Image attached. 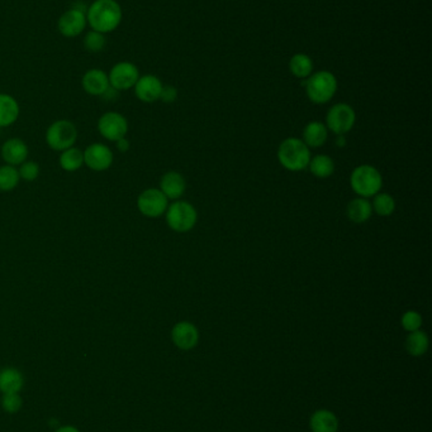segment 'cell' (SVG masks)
Instances as JSON below:
<instances>
[{
	"label": "cell",
	"mask_w": 432,
	"mask_h": 432,
	"mask_svg": "<svg viewBox=\"0 0 432 432\" xmlns=\"http://www.w3.org/2000/svg\"><path fill=\"white\" fill-rule=\"evenodd\" d=\"M123 18L121 6L117 0H94L86 10V21L93 31L106 35L118 28Z\"/></svg>",
	"instance_id": "obj_1"
},
{
	"label": "cell",
	"mask_w": 432,
	"mask_h": 432,
	"mask_svg": "<svg viewBox=\"0 0 432 432\" xmlns=\"http://www.w3.org/2000/svg\"><path fill=\"white\" fill-rule=\"evenodd\" d=\"M278 160L285 169L299 172L308 168L311 160V149L299 138H287L278 148Z\"/></svg>",
	"instance_id": "obj_2"
},
{
	"label": "cell",
	"mask_w": 432,
	"mask_h": 432,
	"mask_svg": "<svg viewBox=\"0 0 432 432\" xmlns=\"http://www.w3.org/2000/svg\"><path fill=\"white\" fill-rule=\"evenodd\" d=\"M305 89L312 103L326 104L337 91V78L330 71H319L305 80Z\"/></svg>",
	"instance_id": "obj_3"
},
{
	"label": "cell",
	"mask_w": 432,
	"mask_h": 432,
	"mask_svg": "<svg viewBox=\"0 0 432 432\" xmlns=\"http://www.w3.org/2000/svg\"><path fill=\"white\" fill-rule=\"evenodd\" d=\"M350 185L359 197H373L382 190V174L378 168L370 165L358 166L350 176Z\"/></svg>",
	"instance_id": "obj_4"
},
{
	"label": "cell",
	"mask_w": 432,
	"mask_h": 432,
	"mask_svg": "<svg viewBox=\"0 0 432 432\" xmlns=\"http://www.w3.org/2000/svg\"><path fill=\"white\" fill-rule=\"evenodd\" d=\"M165 220L171 231L188 233L198 222V213L191 202L177 200L168 206Z\"/></svg>",
	"instance_id": "obj_5"
},
{
	"label": "cell",
	"mask_w": 432,
	"mask_h": 432,
	"mask_svg": "<svg viewBox=\"0 0 432 432\" xmlns=\"http://www.w3.org/2000/svg\"><path fill=\"white\" fill-rule=\"evenodd\" d=\"M78 140L77 126L66 119H60L51 124L46 131V143L52 151L63 152L75 146Z\"/></svg>",
	"instance_id": "obj_6"
},
{
	"label": "cell",
	"mask_w": 432,
	"mask_h": 432,
	"mask_svg": "<svg viewBox=\"0 0 432 432\" xmlns=\"http://www.w3.org/2000/svg\"><path fill=\"white\" fill-rule=\"evenodd\" d=\"M355 122L356 114L354 109L349 104L339 103L328 109L325 126L328 131L335 133L336 135H340L350 132L354 128Z\"/></svg>",
	"instance_id": "obj_7"
},
{
	"label": "cell",
	"mask_w": 432,
	"mask_h": 432,
	"mask_svg": "<svg viewBox=\"0 0 432 432\" xmlns=\"http://www.w3.org/2000/svg\"><path fill=\"white\" fill-rule=\"evenodd\" d=\"M168 206L169 200L160 191V188H147L137 197V209L142 215L150 219L165 215Z\"/></svg>",
	"instance_id": "obj_8"
},
{
	"label": "cell",
	"mask_w": 432,
	"mask_h": 432,
	"mask_svg": "<svg viewBox=\"0 0 432 432\" xmlns=\"http://www.w3.org/2000/svg\"><path fill=\"white\" fill-rule=\"evenodd\" d=\"M98 132L104 140L115 143L127 135L128 120L121 113H104L98 120Z\"/></svg>",
	"instance_id": "obj_9"
},
{
	"label": "cell",
	"mask_w": 432,
	"mask_h": 432,
	"mask_svg": "<svg viewBox=\"0 0 432 432\" xmlns=\"http://www.w3.org/2000/svg\"><path fill=\"white\" fill-rule=\"evenodd\" d=\"M109 85L117 91H126L135 88L137 80L140 78V71L132 63H118L108 74Z\"/></svg>",
	"instance_id": "obj_10"
},
{
	"label": "cell",
	"mask_w": 432,
	"mask_h": 432,
	"mask_svg": "<svg viewBox=\"0 0 432 432\" xmlns=\"http://www.w3.org/2000/svg\"><path fill=\"white\" fill-rule=\"evenodd\" d=\"M83 153H84V166L95 172L106 171L113 165V152L109 147L103 143L89 144Z\"/></svg>",
	"instance_id": "obj_11"
},
{
	"label": "cell",
	"mask_w": 432,
	"mask_h": 432,
	"mask_svg": "<svg viewBox=\"0 0 432 432\" xmlns=\"http://www.w3.org/2000/svg\"><path fill=\"white\" fill-rule=\"evenodd\" d=\"M86 24L88 21L86 12L80 8H71L60 17L57 28L64 37L72 38L81 35L86 29Z\"/></svg>",
	"instance_id": "obj_12"
},
{
	"label": "cell",
	"mask_w": 432,
	"mask_h": 432,
	"mask_svg": "<svg viewBox=\"0 0 432 432\" xmlns=\"http://www.w3.org/2000/svg\"><path fill=\"white\" fill-rule=\"evenodd\" d=\"M171 340L177 348L191 350L198 345L199 330L189 321H180L171 330Z\"/></svg>",
	"instance_id": "obj_13"
},
{
	"label": "cell",
	"mask_w": 432,
	"mask_h": 432,
	"mask_svg": "<svg viewBox=\"0 0 432 432\" xmlns=\"http://www.w3.org/2000/svg\"><path fill=\"white\" fill-rule=\"evenodd\" d=\"M163 86L161 80L155 75H143L137 80L134 89L136 97L142 103H155L160 100Z\"/></svg>",
	"instance_id": "obj_14"
},
{
	"label": "cell",
	"mask_w": 432,
	"mask_h": 432,
	"mask_svg": "<svg viewBox=\"0 0 432 432\" xmlns=\"http://www.w3.org/2000/svg\"><path fill=\"white\" fill-rule=\"evenodd\" d=\"M0 154L6 165L17 167L21 166L22 163L29 158V146L21 138H9L3 143Z\"/></svg>",
	"instance_id": "obj_15"
},
{
	"label": "cell",
	"mask_w": 432,
	"mask_h": 432,
	"mask_svg": "<svg viewBox=\"0 0 432 432\" xmlns=\"http://www.w3.org/2000/svg\"><path fill=\"white\" fill-rule=\"evenodd\" d=\"M186 182L184 176L177 171H169L163 174L160 180V191L168 197V200H179L184 195Z\"/></svg>",
	"instance_id": "obj_16"
},
{
	"label": "cell",
	"mask_w": 432,
	"mask_h": 432,
	"mask_svg": "<svg viewBox=\"0 0 432 432\" xmlns=\"http://www.w3.org/2000/svg\"><path fill=\"white\" fill-rule=\"evenodd\" d=\"M81 85L86 94L93 97H102L111 86L108 74L100 69L86 71L81 78Z\"/></svg>",
	"instance_id": "obj_17"
},
{
	"label": "cell",
	"mask_w": 432,
	"mask_h": 432,
	"mask_svg": "<svg viewBox=\"0 0 432 432\" xmlns=\"http://www.w3.org/2000/svg\"><path fill=\"white\" fill-rule=\"evenodd\" d=\"M310 427L312 432L339 431V418L328 410H317L311 416Z\"/></svg>",
	"instance_id": "obj_18"
},
{
	"label": "cell",
	"mask_w": 432,
	"mask_h": 432,
	"mask_svg": "<svg viewBox=\"0 0 432 432\" xmlns=\"http://www.w3.org/2000/svg\"><path fill=\"white\" fill-rule=\"evenodd\" d=\"M19 104L12 95L0 94V128H7L19 118Z\"/></svg>",
	"instance_id": "obj_19"
},
{
	"label": "cell",
	"mask_w": 432,
	"mask_h": 432,
	"mask_svg": "<svg viewBox=\"0 0 432 432\" xmlns=\"http://www.w3.org/2000/svg\"><path fill=\"white\" fill-rule=\"evenodd\" d=\"M346 215L353 223H367L373 215L371 202L364 197H356L347 203Z\"/></svg>",
	"instance_id": "obj_20"
},
{
	"label": "cell",
	"mask_w": 432,
	"mask_h": 432,
	"mask_svg": "<svg viewBox=\"0 0 432 432\" xmlns=\"http://www.w3.org/2000/svg\"><path fill=\"white\" fill-rule=\"evenodd\" d=\"M328 137L327 126L321 122H311L303 129V142L310 149L319 148L326 143Z\"/></svg>",
	"instance_id": "obj_21"
},
{
	"label": "cell",
	"mask_w": 432,
	"mask_h": 432,
	"mask_svg": "<svg viewBox=\"0 0 432 432\" xmlns=\"http://www.w3.org/2000/svg\"><path fill=\"white\" fill-rule=\"evenodd\" d=\"M24 385V376L15 368H4L0 370V392L18 393Z\"/></svg>",
	"instance_id": "obj_22"
},
{
	"label": "cell",
	"mask_w": 432,
	"mask_h": 432,
	"mask_svg": "<svg viewBox=\"0 0 432 432\" xmlns=\"http://www.w3.org/2000/svg\"><path fill=\"white\" fill-rule=\"evenodd\" d=\"M58 165L66 172H77L84 166V153L77 147L67 148L60 154Z\"/></svg>",
	"instance_id": "obj_23"
},
{
	"label": "cell",
	"mask_w": 432,
	"mask_h": 432,
	"mask_svg": "<svg viewBox=\"0 0 432 432\" xmlns=\"http://www.w3.org/2000/svg\"><path fill=\"white\" fill-rule=\"evenodd\" d=\"M429 336L421 329L412 331L406 338V350L412 356H422L429 350Z\"/></svg>",
	"instance_id": "obj_24"
},
{
	"label": "cell",
	"mask_w": 432,
	"mask_h": 432,
	"mask_svg": "<svg viewBox=\"0 0 432 432\" xmlns=\"http://www.w3.org/2000/svg\"><path fill=\"white\" fill-rule=\"evenodd\" d=\"M308 168L317 178H328L335 172V162L327 154H317L310 160Z\"/></svg>",
	"instance_id": "obj_25"
},
{
	"label": "cell",
	"mask_w": 432,
	"mask_h": 432,
	"mask_svg": "<svg viewBox=\"0 0 432 432\" xmlns=\"http://www.w3.org/2000/svg\"><path fill=\"white\" fill-rule=\"evenodd\" d=\"M289 71L297 78H308L313 74V61L305 53H296L289 61Z\"/></svg>",
	"instance_id": "obj_26"
},
{
	"label": "cell",
	"mask_w": 432,
	"mask_h": 432,
	"mask_svg": "<svg viewBox=\"0 0 432 432\" xmlns=\"http://www.w3.org/2000/svg\"><path fill=\"white\" fill-rule=\"evenodd\" d=\"M21 181V177L18 174V168L10 165L0 166V191L9 192L15 190Z\"/></svg>",
	"instance_id": "obj_27"
},
{
	"label": "cell",
	"mask_w": 432,
	"mask_h": 432,
	"mask_svg": "<svg viewBox=\"0 0 432 432\" xmlns=\"http://www.w3.org/2000/svg\"><path fill=\"white\" fill-rule=\"evenodd\" d=\"M371 208L379 216H390L396 210V200L387 192H378L376 196H373Z\"/></svg>",
	"instance_id": "obj_28"
},
{
	"label": "cell",
	"mask_w": 432,
	"mask_h": 432,
	"mask_svg": "<svg viewBox=\"0 0 432 432\" xmlns=\"http://www.w3.org/2000/svg\"><path fill=\"white\" fill-rule=\"evenodd\" d=\"M106 35L97 32V31H90L86 33L84 37V47L88 52L97 53L106 49Z\"/></svg>",
	"instance_id": "obj_29"
},
{
	"label": "cell",
	"mask_w": 432,
	"mask_h": 432,
	"mask_svg": "<svg viewBox=\"0 0 432 432\" xmlns=\"http://www.w3.org/2000/svg\"><path fill=\"white\" fill-rule=\"evenodd\" d=\"M41 172L40 165L35 160H24L18 168V174L21 180L26 182H33L38 178Z\"/></svg>",
	"instance_id": "obj_30"
},
{
	"label": "cell",
	"mask_w": 432,
	"mask_h": 432,
	"mask_svg": "<svg viewBox=\"0 0 432 432\" xmlns=\"http://www.w3.org/2000/svg\"><path fill=\"white\" fill-rule=\"evenodd\" d=\"M401 324H402V328H403L406 331H408V333L417 331V330H419L421 326H422V316L418 314L417 311H413V310L406 311V313L402 315Z\"/></svg>",
	"instance_id": "obj_31"
},
{
	"label": "cell",
	"mask_w": 432,
	"mask_h": 432,
	"mask_svg": "<svg viewBox=\"0 0 432 432\" xmlns=\"http://www.w3.org/2000/svg\"><path fill=\"white\" fill-rule=\"evenodd\" d=\"M1 406L8 413H17L23 406V401L18 393H4L1 398Z\"/></svg>",
	"instance_id": "obj_32"
},
{
	"label": "cell",
	"mask_w": 432,
	"mask_h": 432,
	"mask_svg": "<svg viewBox=\"0 0 432 432\" xmlns=\"http://www.w3.org/2000/svg\"><path fill=\"white\" fill-rule=\"evenodd\" d=\"M177 99V88L171 86V85H166L163 86V90H161V95H160V100L166 103V104H171L174 103Z\"/></svg>",
	"instance_id": "obj_33"
},
{
	"label": "cell",
	"mask_w": 432,
	"mask_h": 432,
	"mask_svg": "<svg viewBox=\"0 0 432 432\" xmlns=\"http://www.w3.org/2000/svg\"><path fill=\"white\" fill-rule=\"evenodd\" d=\"M115 147H117V149H118L120 152L126 153V152L129 151V148H131V143H129V140L125 137V138H122V140L115 142Z\"/></svg>",
	"instance_id": "obj_34"
},
{
	"label": "cell",
	"mask_w": 432,
	"mask_h": 432,
	"mask_svg": "<svg viewBox=\"0 0 432 432\" xmlns=\"http://www.w3.org/2000/svg\"><path fill=\"white\" fill-rule=\"evenodd\" d=\"M335 143H336V146L339 147V148L346 146V138H345V135H344V134L336 135Z\"/></svg>",
	"instance_id": "obj_35"
},
{
	"label": "cell",
	"mask_w": 432,
	"mask_h": 432,
	"mask_svg": "<svg viewBox=\"0 0 432 432\" xmlns=\"http://www.w3.org/2000/svg\"><path fill=\"white\" fill-rule=\"evenodd\" d=\"M56 432H80L78 429L72 427V426H64L61 429H58Z\"/></svg>",
	"instance_id": "obj_36"
}]
</instances>
